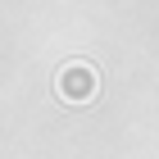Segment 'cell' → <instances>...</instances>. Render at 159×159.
Returning a JSON list of instances; mask_svg holds the SVG:
<instances>
[{
  "label": "cell",
  "instance_id": "cell-1",
  "mask_svg": "<svg viewBox=\"0 0 159 159\" xmlns=\"http://www.w3.org/2000/svg\"><path fill=\"white\" fill-rule=\"evenodd\" d=\"M55 96L68 100V105H86V100L100 96V73L86 59H68L59 73H55Z\"/></svg>",
  "mask_w": 159,
  "mask_h": 159
}]
</instances>
